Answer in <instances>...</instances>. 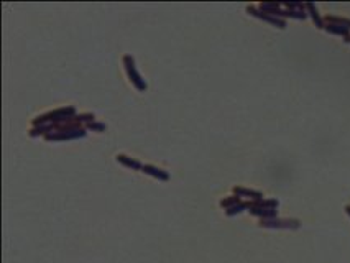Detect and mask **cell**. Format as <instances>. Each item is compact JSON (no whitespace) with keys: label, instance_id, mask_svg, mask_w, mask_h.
<instances>
[{"label":"cell","instance_id":"cell-1","mask_svg":"<svg viewBox=\"0 0 350 263\" xmlns=\"http://www.w3.org/2000/svg\"><path fill=\"white\" fill-rule=\"evenodd\" d=\"M123 61H125V68H127V71H128V76L132 77V81L135 83L137 88L141 89V90L146 89V84L143 83V81H141L140 74H138V72L135 71V64H133V59L130 58V56H125Z\"/></svg>","mask_w":350,"mask_h":263},{"label":"cell","instance_id":"cell-2","mask_svg":"<svg viewBox=\"0 0 350 263\" xmlns=\"http://www.w3.org/2000/svg\"><path fill=\"white\" fill-rule=\"evenodd\" d=\"M248 12H250V14H252V15L258 17V18H262V20H265V21H270V23L276 25V27H278V28H284V27H286V23H284L283 20L276 18V17L270 15V14H266V12L257 10V8H255V7H248Z\"/></svg>","mask_w":350,"mask_h":263},{"label":"cell","instance_id":"cell-3","mask_svg":"<svg viewBox=\"0 0 350 263\" xmlns=\"http://www.w3.org/2000/svg\"><path fill=\"white\" fill-rule=\"evenodd\" d=\"M262 227H280V228H296L299 227L298 221H271V219H265L260 224Z\"/></svg>","mask_w":350,"mask_h":263},{"label":"cell","instance_id":"cell-4","mask_svg":"<svg viewBox=\"0 0 350 263\" xmlns=\"http://www.w3.org/2000/svg\"><path fill=\"white\" fill-rule=\"evenodd\" d=\"M253 215H260V217H266V219H271L276 215V210L275 209H257V208H252L250 210Z\"/></svg>","mask_w":350,"mask_h":263},{"label":"cell","instance_id":"cell-5","mask_svg":"<svg viewBox=\"0 0 350 263\" xmlns=\"http://www.w3.org/2000/svg\"><path fill=\"white\" fill-rule=\"evenodd\" d=\"M233 191L240 194V196H250L252 199H257V201L262 199V193H257V191H250V189H244V188H235Z\"/></svg>","mask_w":350,"mask_h":263},{"label":"cell","instance_id":"cell-6","mask_svg":"<svg viewBox=\"0 0 350 263\" xmlns=\"http://www.w3.org/2000/svg\"><path fill=\"white\" fill-rule=\"evenodd\" d=\"M143 171L148 175H153L157 176L159 179H168V173H163V170H158V168H153V166H143Z\"/></svg>","mask_w":350,"mask_h":263},{"label":"cell","instance_id":"cell-7","mask_svg":"<svg viewBox=\"0 0 350 263\" xmlns=\"http://www.w3.org/2000/svg\"><path fill=\"white\" fill-rule=\"evenodd\" d=\"M324 28H326L327 32H331V33H337V35H345V36H347V33H349L347 27H339V25H326Z\"/></svg>","mask_w":350,"mask_h":263},{"label":"cell","instance_id":"cell-8","mask_svg":"<svg viewBox=\"0 0 350 263\" xmlns=\"http://www.w3.org/2000/svg\"><path fill=\"white\" fill-rule=\"evenodd\" d=\"M306 8H308V10L311 12V15H313V18H314V21H316V25L319 28H324V23L321 21V18H319V15H317V12H316V7L313 5V3H306Z\"/></svg>","mask_w":350,"mask_h":263},{"label":"cell","instance_id":"cell-9","mask_svg":"<svg viewBox=\"0 0 350 263\" xmlns=\"http://www.w3.org/2000/svg\"><path fill=\"white\" fill-rule=\"evenodd\" d=\"M117 159H119V161H122L123 165H127V166H132V168H140V163H137V161H130V159H127V157H125V155H119V157H117Z\"/></svg>","mask_w":350,"mask_h":263},{"label":"cell","instance_id":"cell-10","mask_svg":"<svg viewBox=\"0 0 350 263\" xmlns=\"http://www.w3.org/2000/svg\"><path fill=\"white\" fill-rule=\"evenodd\" d=\"M329 21H334V23H342L347 28H350V20H344V18H337V17H327Z\"/></svg>","mask_w":350,"mask_h":263},{"label":"cell","instance_id":"cell-11","mask_svg":"<svg viewBox=\"0 0 350 263\" xmlns=\"http://www.w3.org/2000/svg\"><path fill=\"white\" fill-rule=\"evenodd\" d=\"M220 204H222V206H226V208H227V206H230V204H240V202H239V197H233V199L222 201V202H220Z\"/></svg>","mask_w":350,"mask_h":263},{"label":"cell","instance_id":"cell-12","mask_svg":"<svg viewBox=\"0 0 350 263\" xmlns=\"http://www.w3.org/2000/svg\"><path fill=\"white\" fill-rule=\"evenodd\" d=\"M345 210H347V214L350 215V206H347V208H345Z\"/></svg>","mask_w":350,"mask_h":263}]
</instances>
